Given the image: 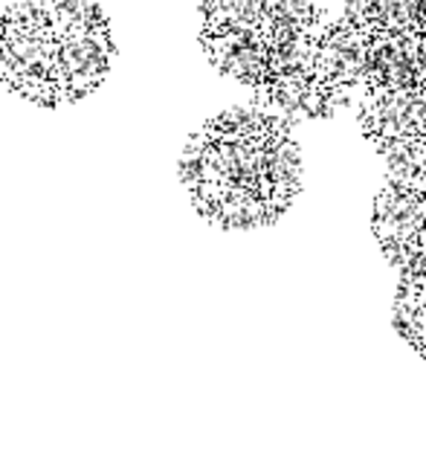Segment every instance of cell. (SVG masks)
<instances>
[{"label":"cell","mask_w":426,"mask_h":464,"mask_svg":"<svg viewBox=\"0 0 426 464\" xmlns=\"http://www.w3.org/2000/svg\"><path fill=\"white\" fill-rule=\"evenodd\" d=\"M209 64L287 120H328L351 105L331 24L316 0H203Z\"/></svg>","instance_id":"6da1fadb"},{"label":"cell","mask_w":426,"mask_h":464,"mask_svg":"<svg viewBox=\"0 0 426 464\" xmlns=\"http://www.w3.org/2000/svg\"><path fill=\"white\" fill-rule=\"evenodd\" d=\"M178 174L192 207L212 227H270L302 192L293 120L267 108L220 111L189 137Z\"/></svg>","instance_id":"7a4b0ae2"},{"label":"cell","mask_w":426,"mask_h":464,"mask_svg":"<svg viewBox=\"0 0 426 464\" xmlns=\"http://www.w3.org/2000/svg\"><path fill=\"white\" fill-rule=\"evenodd\" d=\"M116 44L96 0H12L0 14V84L38 108H67L111 76Z\"/></svg>","instance_id":"3957f363"},{"label":"cell","mask_w":426,"mask_h":464,"mask_svg":"<svg viewBox=\"0 0 426 464\" xmlns=\"http://www.w3.org/2000/svg\"><path fill=\"white\" fill-rule=\"evenodd\" d=\"M331 38L351 102L426 87V0H345Z\"/></svg>","instance_id":"277c9868"},{"label":"cell","mask_w":426,"mask_h":464,"mask_svg":"<svg viewBox=\"0 0 426 464\" xmlns=\"http://www.w3.org/2000/svg\"><path fill=\"white\" fill-rule=\"evenodd\" d=\"M351 105L363 137L389 163V178L426 180V87L360 93Z\"/></svg>","instance_id":"5b68a950"}]
</instances>
